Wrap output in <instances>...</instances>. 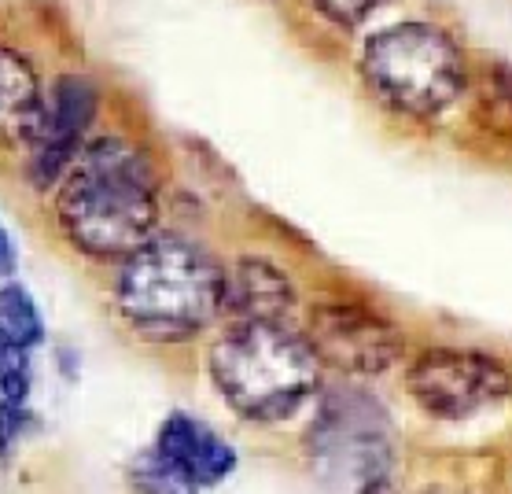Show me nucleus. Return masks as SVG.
Wrapping results in <instances>:
<instances>
[{
  "instance_id": "1",
  "label": "nucleus",
  "mask_w": 512,
  "mask_h": 494,
  "mask_svg": "<svg viewBox=\"0 0 512 494\" xmlns=\"http://www.w3.org/2000/svg\"><path fill=\"white\" fill-rule=\"evenodd\" d=\"M56 218L82 255L126 262L159 229L155 163L129 137H93L56 185Z\"/></svg>"
},
{
  "instance_id": "2",
  "label": "nucleus",
  "mask_w": 512,
  "mask_h": 494,
  "mask_svg": "<svg viewBox=\"0 0 512 494\" xmlns=\"http://www.w3.org/2000/svg\"><path fill=\"white\" fill-rule=\"evenodd\" d=\"M225 270L207 247L155 233L118 266L115 306L148 340H188L222 314Z\"/></svg>"
},
{
  "instance_id": "3",
  "label": "nucleus",
  "mask_w": 512,
  "mask_h": 494,
  "mask_svg": "<svg viewBox=\"0 0 512 494\" xmlns=\"http://www.w3.org/2000/svg\"><path fill=\"white\" fill-rule=\"evenodd\" d=\"M210 377L236 413L284 421L317 391L321 362L310 340L284 325H233L210 347Z\"/></svg>"
},
{
  "instance_id": "4",
  "label": "nucleus",
  "mask_w": 512,
  "mask_h": 494,
  "mask_svg": "<svg viewBox=\"0 0 512 494\" xmlns=\"http://www.w3.org/2000/svg\"><path fill=\"white\" fill-rule=\"evenodd\" d=\"M361 78L387 107L431 118L465 93L468 67L454 37L428 23H395L361 48Z\"/></svg>"
},
{
  "instance_id": "5",
  "label": "nucleus",
  "mask_w": 512,
  "mask_h": 494,
  "mask_svg": "<svg viewBox=\"0 0 512 494\" xmlns=\"http://www.w3.org/2000/svg\"><path fill=\"white\" fill-rule=\"evenodd\" d=\"M409 395L420 402V410L443 421H461L487 410L512 391L509 369L479 351H457V347H435L424 351L409 369Z\"/></svg>"
},
{
  "instance_id": "6",
  "label": "nucleus",
  "mask_w": 512,
  "mask_h": 494,
  "mask_svg": "<svg viewBox=\"0 0 512 494\" xmlns=\"http://www.w3.org/2000/svg\"><path fill=\"white\" fill-rule=\"evenodd\" d=\"M310 443H314L321 465L354 476L358 487L380 480L387 458H391L384 410L376 406V399L361 395V391H332L328 395L321 413H317Z\"/></svg>"
},
{
  "instance_id": "7",
  "label": "nucleus",
  "mask_w": 512,
  "mask_h": 494,
  "mask_svg": "<svg viewBox=\"0 0 512 494\" xmlns=\"http://www.w3.org/2000/svg\"><path fill=\"white\" fill-rule=\"evenodd\" d=\"M96 107H100V93H96L93 78L67 71L52 82L41 126H37L34 141L26 144V177L34 181L37 192L56 189L67 177L74 159L89 144Z\"/></svg>"
},
{
  "instance_id": "8",
  "label": "nucleus",
  "mask_w": 512,
  "mask_h": 494,
  "mask_svg": "<svg viewBox=\"0 0 512 494\" xmlns=\"http://www.w3.org/2000/svg\"><path fill=\"white\" fill-rule=\"evenodd\" d=\"M306 340L314 347L317 362L354 377H376L402 354V332L365 303L314 306Z\"/></svg>"
},
{
  "instance_id": "9",
  "label": "nucleus",
  "mask_w": 512,
  "mask_h": 494,
  "mask_svg": "<svg viewBox=\"0 0 512 494\" xmlns=\"http://www.w3.org/2000/svg\"><path fill=\"white\" fill-rule=\"evenodd\" d=\"M155 458L188 480L196 491L222 483L236 469V454L210 424L188 417V413H170L155 436Z\"/></svg>"
},
{
  "instance_id": "10",
  "label": "nucleus",
  "mask_w": 512,
  "mask_h": 494,
  "mask_svg": "<svg viewBox=\"0 0 512 494\" xmlns=\"http://www.w3.org/2000/svg\"><path fill=\"white\" fill-rule=\"evenodd\" d=\"M295 306L288 273L269 259H240L225 273L222 310L236 325H284Z\"/></svg>"
},
{
  "instance_id": "11",
  "label": "nucleus",
  "mask_w": 512,
  "mask_h": 494,
  "mask_svg": "<svg viewBox=\"0 0 512 494\" xmlns=\"http://www.w3.org/2000/svg\"><path fill=\"white\" fill-rule=\"evenodd\" d=\"M45 85L34 59L0 41V144H30L45 115Z\"/></svg>"
},
{
  "instance_id": "12",
  "label": "nucleus",
  "mask_w": 512,
  "mask_h": 494,
  "mask_svg": "<svg viewBox=\"0 0 512 494\" xmlns=\"http://www.w3.org/2000/svg\"><path fill=\"white\" fill-rule=\"evenodd\" d=\"M30 395V347L0 329V406H26Z\"/></svg>"
},
{
  "instance_id": "13",
  "label": "nucleus",
  "mask_w": 512,
  "mask_h": 494,
  "mask_svg": "<svg viewBox=\"0 0 512 494\" xmlns=\"http://www.w3.org/2000/svg\"><path fill=\"white\" fill-rule=\"evenodd\" d=\"M0 329H8L15 340L26 343L30 351L45 340L41 314H37L34 299H30L19 284H4V288H0Z\"/></svg>"
},
{
  "instance_id": "14",
  "label": "nucleus",
  "mask_w": 512,
  "mask_h": 494,
  "mask_svg": "<svg viewBox=\"0 0 512 494\" xmlns=\"http://www.w3.org/2000/svg\"><path fill=\"white\" fill-rule=\"evenodd\" d=\"M129 480H133V487H137L140 494H199L192 483L181 480L170 465H163V461L155 458V450H148V454H140V458L133 461Z\"/></svg>"
},
{
  "instance_id": "15",
  "label": "nucleus",
  "mask_w": 512,
  "mask_h": 494,
  "mask_svg": "<svg viewBox=\"0 0 512 494\" xmlns=\"http://www.w3.org/2000/svg\"><path fill=\"white\" fill-rule=\"evenodd\" d=\"M314 4H317V12L325 15V19H332V23L358 26L373 12H380L384 4H391V0H314Z\"/></svg>"
},
{
  "instance_id": "16",
  "label": "nucleus",
  "mask_w": 512,
  "mask_h": 494,
  "mask_svg": "<svg viewBox=\"0 0 512 494\" xmlns=\"http://www.w3.org/2000/svg\"><path fill=\"white\" fill-rule=\"evenodd\" d=\"M15 273V247H12V236L4 233V225H0V277H12Z\"/></svg>"
},
{
  "instance_id": "17",
  "label": "nucleus",
  "mask_w": 512,
  "mask_h": 494,
  "mask_svg": "<svg viewBox=\"0 0 512 494\" xmlns=\"http://www.w3.org/2000/svg\"><path fill=\"white\" fill-rule=\"evenodd\" d=\"M428 494H454V491H443V487H435V491H428Z\"/></svg>"
}]
</instances>
